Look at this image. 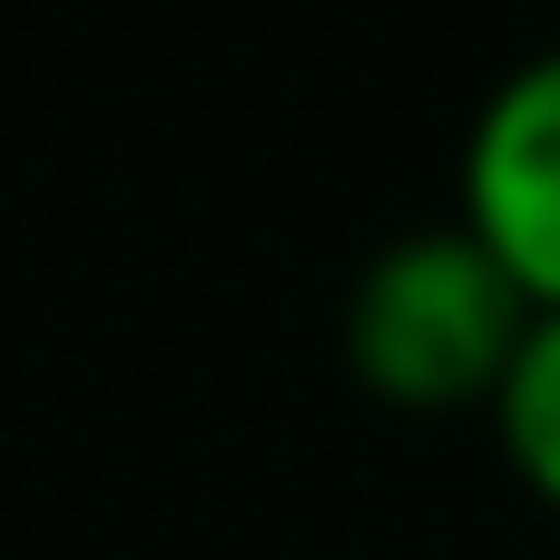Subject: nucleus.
<instances>
[{"instance_id": "1", "label": "nucleus", "mask_w": 560, "mask_h": 560, "mask_svg": "<svg viewBox=\"0 0 560 560\" xmlns=\"http://www.w3.org/2000/svg\"><path fill=\"white\" fill-rule=\"evenodd\" d=\"M532 315H541V295L463 217V226H413V236L374 246V266L354 276V305H345V345H354L364 384L394 404H472V394H502Z\"/></svg>"}, {"instance_id": "3", "label": "nucleus", "mask_w": 560, "mask_h": 560, "mask_svg": "<svg viewBox=\"0 0 560 560\" xmlns=\"http://www.w3.org/2000/svg\"><path fill=\"white\" fill-rule=\"evenodd\" d=\"M492 404H502V443H512V463L560 502V305L532 315V335H522V354H512V374H502Z\"/></svg>"}, {"instance_id": "2", "label": "nucleus", "mask_w": 560, "mask_h": 560, "mask_svg": "<svg viewBox=\"0 0 560 560\" xmlns=\"http://www.w3.org/2000/svg\"><path fill=\"white\" fill-rule=\"evenodd\" d=\"M463 207L492 236V256L560 305V39L512 59L492 79V98L472 108V148H463Z\"/></svg>"}]
</instances>
